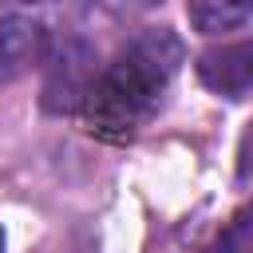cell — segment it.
I'll use <instances>...</instances> for the list:
<instances>
[{"label": "cell", "instance_id": "6da1fadb", "mask_svg": "<svg viewBox=\"0 0 253 253\" xmlns=\"http://www.w3.org/2000/svg\"><path fill=\"white\" fill-rule=\"evenodd\" d=\"M182 63V43L170 28L138 32L91 83L83 119L103 138H130L158 107Z\"/></svg>", "mask_w": 253, "mask_h": 253}, {"label": "cell", "instance_id": "7a4b0ae2", "mask_svg": "<svg viewBox=\"0 0 253 253\" xmlns=\"http://www.w3.org/2000/svg\"><path fill=\"white\" fill-rule=\"evenodd\" d=\"M95 47L79 36H67L55 43V51L47 55V75H43V107L55 115L67 111H83V99L95 83Z\"/></svg>", "mask_w": 253, "mask_h": 253}, {"label": "cell", "instance_id": "3957f363", "mask_svg": "<svg viewBox=\"0 0 253 253\" xmlns=\"http://www.w3.org/2000/svg\"><path fill=\"white\" fill-rule=\"evenodd\" d=\"M198 79L221 99L253 95V40H233L206 47L198 55Z\"/></svg>", "mask_w": 253, "mask_h": 253}, {"label": "cell", "instance_id": "277c9868", "mask_svg": "<svg viewBox=\"0 0 253 253\" xmlns=\"http://www.w3.org/2000/svg\"><path fill=\"white\" fill-rule=\"evenodd\" d=\"M43 51V28L24 16L12 12L0 20V87H8L12 79H20Z\"/></svg>", "mask_w": 253, "mask_h": 253}, {"label": "cell", "instance_id": "5b68a950", "mask_svg": "<svg viewBox=\"0 0 253 253\" xmlns=\"http://www.w3.org/2000/svg\"><path fill=\"white\" fill-rule=\"evenodd\" d=\"M190 24L202 36H217V32H233L245 20H253V4H229V0H194L186 8Z\"/></svg>", "mask_w": 253, "mask_h": 253}, {"label": "cell", "instance_id": "8992f818", "mask_svg": "<svg viewBox=\"0 0 253 253\" xmlns=\"http://www.w3.org/2000/svg\"><path fill=\"white\" fill-rule=\"evenodd\" d=\"M210 253H253V206H245L229 217V225L217 233Z\"/></svg>", "mask_w": 253, "mask_h": 253}, {"label": "cell", "instance_id": "52a82bcc", "mask_svg": "<svg viewBox=\"0 0 253 253\" xmlns=\"http://www.w3.org/2000/svg\"><path fill=\"white\" fill-rule=\"evenodd\" d=\"M249 178H253V123L237 142V182H249Z\"/></svg>", "mask_w": 253, "mask_h": 253}]
</instances>
